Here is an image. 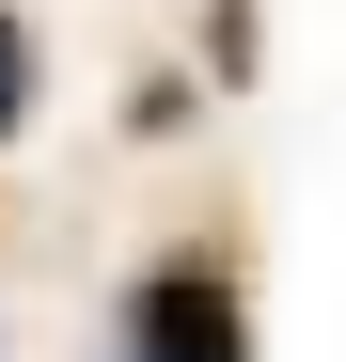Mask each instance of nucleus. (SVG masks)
Wrapping results in <instances>:
<instances>
[{"label":"nucleus","mask_w":346,"mask_h":362,"mask_svg":"<svg viewBox=\"0 0 346 362\" xmlns=\"http://www.w3.org/2000/svg\"><path fill=\"white\" fill-rule=\"evenodd\" d=\"M126 362H252L237 284H220V268H157V284L126 299Z\"/></svg>","instance_id":"f257e3e1"},{"label":"nucleus","mask_w":346,"mask_h":362,"mask_svg":"<svg viewBox=\"0 0 346 362\" xmlns=\"http://www.w3.org/2000/svg\"><path fill=\"white\" fill-rule=\"evenodd\" d=\"M16 110H32V32L0 16V127H16Z\"/></svg>","instance_id":"f03ea898"}]
</instances>
